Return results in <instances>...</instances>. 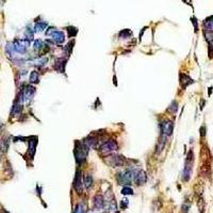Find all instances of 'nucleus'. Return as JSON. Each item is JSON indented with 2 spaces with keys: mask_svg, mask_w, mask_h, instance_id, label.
Returning <instances> with one entry per match:
<instances>
[{
  "mask_svg": "<svg viewBox=\"0 0 213 213\" xmlns=\"http://www.w3.org/2000/svg\"><path fill=\"white\" fill-rule=\"evenodd\" d=\"M89 149L83 145V143H80L79 141L75 142V149H74V155L76 158V162L79 164H82L85 162L86 157H88Z\"/></svg>",
  "mask_w": 213,
  "mask_h": 213,
  "instance_id": "obj_1",
  "label": "nucleus"
},
{
  "mask_svg": "<svg viewBox=\"0 0 213 213\" xmlns=\"http://www.w3.org/2000/svg\"><path fill=\"white\" fill-rule=\"evenodd\" d=\"M193 161H194V155L193 151L190 150L185 160V170H183V176H182V180L183 181H189L192 174V166H193Z\"/></svg>",
  "mask_w": 213,
  "mask_h": 213,
  "instance_id": "obj_2",
  "label": "nucleus"
},
{
  "mask_svg": "<svg viewBox=\"0 0 213 213\" xmlns=\"http://www.w3.org/2000/svg\"><path fill=\"white\" fill-rule=\"evenodd\" d=\"M136 172L135 170H127V172H124V173H119L117 174L116 178L117 181L120 183V185H129L130 182H132L134 180Z\"/></svg>",
  "mask_w": 213,
  "mask_h": 213,
  "instance_id": "obj_3",
  "label": "nucleus"
},
{
  "mask_svg": "<svg viewBox=\"0 0 213 213\" xmlns=\"http://www.w3.org/2000/svg\"><path fill=\"white\" fill-rule=\"evenodd\" d=\"M117 149H118V145H117L116 141H114V140H110V141L104 142L100 147V151L102 155H110L111 152L117 150Z\"/></svg>",
  "mask_w": 213,
  "mask_h": 213,
  "instance_id": "obj_4",
  "label": "nucleus"
},
{
  "mask_svg": "<svg viewBox=\"0 0 213 213\" xmlns=\"http://www.w3.org/2000/svg\"><path fill=\"white\" fill-rule=\"evenodd\" d=\"M160 129H161V134L167 138L172 135L173 130H174V123L172 120H163L160 124Z\"/></svg>",
  "mask_w": 213,
  "mask_h": 213,
  "instance_id": "obj_5",
  "label": "nucleus"
},
{
  "mask_svg": "<svg viewBox=\"0 0 213 213\" xmlns=\"http://www.w3.org/2000/svg\"><path fill=\"white\" fill-rule=\"evenodd\" d=\"M74 188L78 194H81L83 191V183H82V173L80 170H76L75 180H74Z\"/></svg>",
  "mask_w": 213,
  "mask_h": 213,
  "instance_id": "obj_6",
  "label": "nucleus"
},
{
  "mask_svg": "<svg viewBox=\"0 0 213 213\" xmlns=\"http://www.w3.org/2000/svg\"><path fill=\"white\" fill-rule=\"evenodd\" d=\"M108 162L109 164L111 165L112 167H119L123 166L124 162H125V158L123 156H119V155H113V156L108 157Z\"/></svg>",
  "mask_w": 213,
  "mask_h": 213,
  "instance_id": "obj_7",
  "label": "nucleus"
},
{
  "mask_svg": "<svg viewBox=\"0 0 213 213\" xmlns=\"http://www.w3.org/2000/svg\"><path fill=\"white\" fill-rule=\"evenodd\" d=\"M97 143H98V139L96 138L95 135H89L84 139L83 141V145L86 147L88 149H92L95 148L97 146Z\"/></svg>",
  "mask_w": 213,
  "mask_h": 213,
  "instance_id": "obj_8",
  "label": "nucleus"
},
{
  "mask_svg": "<svg viewBox=\"0 0 213 213\" xmlns=\"http://www.w3.org/2000/svg\"><path fill=\"white\" fill-rule=\"evenodd\" d=\"M93 204H94V209L95 210H102L104 208V197L99 195V194H97V195H95V197H94Z\"/></svg>",
  "mask_w": 213,
  "mask_h": 213,
  "instance_id": "obj_9",
  "label": "nucleus"
},
{
  "mask_svg": "<svg viewBox=\"0 0 213 213\" xmlns=\"http://www.w3.org/2000/svg\"><path fill=\"white\" fill-rule=\"evenodd\" d=\"M36 145H38V138H36V136L31 138L30 141H29V149H28V154L31 159L34 157V154H35Z\"/></svg>",
  "mask_w": 213,
  "mask_h": 213,
  "instance_id": "obj_10",
  "label": "nucleus"
},
{
  "mask_svg": "<svg viewBox=\"0 0 213 213\" xmlns=\"http://www.w3.org/2000/svg\"><path fill=\"white\" fill-rule=\"evenodd\" d=\"M146 180H147V176H146V174H145V172H144V170H139V172L135 174L134 182L138 185H144V183L146 182Z\"/></svg>",
  "mask_w": 213,
  "mask_h": 213,
  "instance_id": "obj_11",
  "label": "nucleus"
},
{
  "mask_svg": "<svg viewBox=\"0 0 213 213\" xmlns=\"http://www.w3.org/2000/svg\"><path fill=\"white\" fill-rule=\"evenodd\" d=\"M51 36L56 44H62V43H64V41H65V35L62 31H56Z\"/></svg>",
  "mask_w": 213,
  "mask_h": 213,
  "instance_id": "obj_12",
  "label": "nucleus"
},
{
  "mask_svg": "<svg viewBox=\"0 0 213 213\" xmlns=\"http://www.w3.org/2000/svg\"><path fill=\"white\" fill-rule=\"evenodd\" d=\"M192 83H193V80H192L188 75H185V74H180V84L183 89H185L186 86L190 85Z\"/></svg>",
  "mask_w": 213,
  "mask_h": 213,
  "instance_id": "obj_13",
  "label": "nucleus"
},
{
  "mask_svg": "<svg viewBox=\"0 0 213 213\" xmlns=\"http://www.w3.org/2000/svg\"><path fill=\"white\" fill-rule=\"evenodd\" d=\"M65 66H66V61L64 59H58L54 64V68L60 73L65 72Z\"/></svg>",
  "mask_w": 213,
  "mask_h": 213,
  "instance_id": "obj_14",
  "label": "nucleus"
},
{
  "mask_svg": "<svg viewBox=\"0 0 213 213\" xmlns=\"http://www.w3.org/2000/svg\"><path fill=\"white\" fill-rule=\"evenodd\" d=\"M166 136H161V139L159 140L157 144V147H156V155H160L161 154V151L163 150V148H164L165 144H166Z\"/></svg>",
  "mask_w": 213,
  "mask_h": 213,
  "instance_id": "obj_15",
  "label": "nucleus"
},
{
  "mask_svg": "<svg viewBox=\"0 0 213 213\" xmlns=\"http://www.w3.org/2000/svg\"><path fill=\"white\" fill-rule=\"evenodd\" d=\"M88 212V205L85 201H82L80 204H78L75 208L74 213H86Z\"/></svg>",
  "mask_w": 213,
  "mask_h": 213,
  "instance_id": "obj_16",
  "label": "nucleus"
},
{
  "mask_svg": "<svg viewBox=\"0 0 213 213\" xmlns=\"http://www.w3.org/2000/svg\"><path fill=\"white\" fill-rule=\"evenodd\" d=\"M117 211V204L115 201L114 197L111 198L109 200V204H108V212L109 213H116Z\"/></svg>",
  "mask_w": 213,
  "mask_h": 213,
  "instance_id": "obj_17",
  "label": "nucleus"
},
{
  "mask_svg": "<svg viewBox=\"0 0 213 213\" xmlns=\"http://www.w3.org/2000/svg\"><path fill=\"white\" fill-rule=\"evenodd\" d=\"M204 26L208 32H213V16L208 17L204 22Z\"/></svg>",
  "mask_w": 213,
  "mask_h": 213,
  "instance_id": "obj_18",
  "label": "nucleus"
},
{
  "mask_svg": "<svg viewBox=\"0 0 213 213\" xmlns=\"http://www.w3.org/2000/svg\"><path fill=\"white\" fill-rule=\"evenodd\" d=\"M22 110H23V104H22V102H20V101L17 99V101L15 102L14 106H13L12 113H13L14 115H18V114H20Z\"/></svg>",
  "mask_w": 213,
  "mask_h": 213,
  "instance_id": "obj_19",
  "label": "nucleus"
},
{
  "mask_svg": "<svg viewBox=\"0 0 213 213\" xmlns=\"http://www.w3.org/2000/svg\"><path fill=\"white\" fill-rule=\"evenodd\" d=\"M39 82V75L36 70H33L30 74V83L32 84H36Z\"/></svg>",
  "mask_w": 213,
  "mask_h": 213,
  "instance_id": "obj_20",
  "label": "nucleus"
},
{
  "mask_svg": "<svg viewBox=\"0 0 213 213\" xmlns=\"http://www.w3.org/2000/svg\"><path fill=\"white\" fill-rule=\"evenodd\" d=\"M84 185H85V188L88 190H90L92 188V185H93V177H92V175L88 174L84 177Z\"/></svg>",
  "mask_w": 213,
  "mask_h": 213,
  "instance_id": "obj_21",
  "label": "nucleus"
},
{
  "mask_svg": "<svg viewBox=\"0 0 213 213\" xmlns=\"http://www.w3.org/2000/svg\"><path fill=\"white\" fill-rule=\"evenodd\" d=\"M47 26H48V23H45V22H39L38 23H35V27H34V30H35V32H42L43 30H45L47 28Z\"/></svg>",
  "mask_w": 213,
  "mask_h": 213,
  "instance_id": "obj_22",
  "label": "nucleus"
},
{
  "mask_svg": "<svg viewBox=\"0 0 213 213\" xmlns=\"http://www.w3.org/2000/svg\"><path fill=\"white\" fill-rule=\"evenodd\" d=\"M8 148H9V141H8V139H3L0 143V149L2 152H7Z\"/></svg>",
  "mask_w": 213,
  "mask_h": 213,
  "instance_id": "obj_23",
  "label": "nucleus"
},
{
  "mask_svg": "<svg viewBox=\"0 0 213 213\" xmlns=\"http://www.w3.org/2000/svg\"><path fill=\"white\" fill-rule=\"evenodd\" d=\"M67 33H68V38H74V36L77 35L78 29L75 28V27H68L67 28Z\"/></svg>",
  "mask_w": 213,
  "mask_h": 213,
  "instance_id": "obj_24",
  "label": "nucleus"
},
{
  "mask_svg": "<svg viewBox=\"0 0 213 213\" xmlns=\"http://www.w3.org/2000/svg\"><path fill=\"white\" fill-rule=\"evenodd\" d=\"M123 195H133V190L129 186H124L122 190Z\"/></svg>",
  "mask_w": 213,
  "mask_h": 213,
  "instance_id": "obj_25",
  "label": "nucleus"
},
{
  "mask_svg": "<svg viewBox=\"0 0 213 213\" xmlns=\"http://www.w3.org/2000/svg\"><path fill=\"white\" fill-rule=\"evenodd\" d=\"M177 110H178V104L174 100L172 104H170V108H168V111L172 112V113H176V112H177Z\"/></svg>",
  "mask_w": 213,
  "mask_h": 213,
  "instance_id": "obj_26",
  "label": "nucleus"
},
{
  "mask_svg": "<svg viewBox=\"0 0 213 213\" xmlns=\"http://www.w3.org/2000/svg\"><path fill=\"white\" fill-rule=\"evenodd\" d=\"M131 35V32L130 30H128V29H126V30H123L119 32V38H129Z\"/></svg>",
  "mask_w": 213,
  "mask_h": 213,
  "instance_id": "obj_27",
  "label": "nucleus"
},
{
  "mask_svg": "<svg viewBox=\"0 0 213 213\" xmlns=\"http://www.w3.org/2000/svg\"><path fill=\"white\" fill-rule=\"evenodd\" d=\"M43 47H44L43 42H42L41 39H36V41L34 42V49H35V50H41Z\"/></svg>",
  "mask_w": 213,
  "mask_h": 213,
  "instance_id": "obj_28",
  "label": "nucleus"
},
{
  "mask_svg": "<svg viewBox=\"0 0 213 213\" xmlns=\"http://www.w3.org/2000/svg\"><path fill=\"white\" fill-rule=\"evenodd\" d=\"M189 209H190V202L185 201L182 205V209H181V211H182V213H188Z\"/></svg>",
  "mask_w": 213,
  "mask_h": 213,
  "instance_id": "obj_29",
  "label": "nucleus"
},
{
  "mask_svg": "<svg viewBox=\"0 0 213 213\" xmlns=\"http://www.w3.org/2000/svg\"><path fill=\"white\" fill-rule=\"evenodd\" d=\"M56 31H58V30H57V29L54 28V27H51V28H49L48 30L46 31V35H50V36H51L52 34H53L54 32H56Z\"/></svg>",
  "mask_w": 213,
  "mask_h": 213,
  "instance_id": "obj_30",
  "label": "nucleus"
},
{
  "mask_svg": "<svg viewBox=\"0 0 213 213\" xmlns=\"http://www.w3.org/2000/svg\"><path fill=\"white\" fill-rule=\"evenodd\" d=\"M48 62V59L47 58H44V59L39 60V61L38 62V66H44L45 65V63Z\"/></svg>",
  "mask_w": 213,
  "mask_h": 213,
  "instance_id": "obj_31",
  "label": "nucleus"
},
{
  "mask_svg": "<svg viewBox=\"0 0 213 213\" xmlns=\"http://www.w3.org/2000/svg\"><path fill=\"white\" fill-rule=\"evenodd\" d=\"M128 204H129V201H128L127 198L123 199V201H122V208H123V209H126V208L128 207Z\"/></svg>",
  "mask_w": 213,
  "mask_h": 213,
  "instance_id": "obj_32",
  "label": "nucleus"
},
{
  "mask_svg": "<svg viewBox=\"0 0 213 213\" xmlns=\"http://www.w3.org/2000/svg\"><path fill=\"white\" fill-rule=\"evenodd\" d=\"M192 20H193V23H194V27H195V31L198 30V28H197V20L195 18H192Z\"/></svg>",
  "mask_w": 213,
  "mask_h": 213,
  "instance_id": "obj_33",
  "label": "nucleus"
},
{
  "mask_svg": "<svg viewBox=\"0 0 213 213\" xmlns=\"http://www.w3.org/2000/svg\"><path fill=\"white\" fill-rule=\"evenodd\" d=\"M204 130H206V129H205V127L202 126V127L200 128V135L201 136H204L205 134H206V132H204Z\"/></svg>",
  "mask_w": 213,
  "mask_h": 213,
  "instance_id": "obj_34",
  "label": "nucleus"
},
{
  "mask_svg": "<svg viewBox=\"0 0 213 213\" xmlns=\"http://www.w3.org/2000/svg\"><path fill=\"white\" fill-rule=\"evenodd\" d=\"M210 48H211V49L213 48V41H212V42H210Z\"/></svg>",
  "mask_w": 213,
  "mask_h": 213,
  "instance_id": "obj_35",
  "label": "nucleus"
},
{
  "mask_svg": "<svg viewBox=\"0 0 213 213\" xmlns=\"http://www.w3.org/2000/svg\"><path fill=\"white\" fill-rule=\"evenodd\" d=\"M211 90H212V88H210L209 89V95H211Z\"/></svg>",
  "mask_w": 213,
  "mask_h": 213,
  "instance_id": "obj_36",
  "label": "nucleus"
},
{
  "mask_svg": "<svg viewBox=\"0 0 213 213\" xmlns=\"http://www.w3.org/2000/svg\"><path fill=\"white\" fill-rule=\"evenodd\" d=\"M2 213H8L7 211H3V212H2Z\"/></svg>",
  "mask_w": 213,
  "mask_h": 213,
  "instance_id": "obj_37",
  "label": "nucleus"
},
{
  "mask_svg": "<svg viewBox=\"0 0 213 213\" xmlns=\"http://www.w3.org/2000/svg\"><path fill=\"white\" fill-rule=\"evenodd\" d=\"M170 213H172V212H170Z\"/></svg>",
  "mask_w": 213,
  "mask_h": 213,
  "instance_id": "obj_38",
  "label": "nucleus"
}]
</instances>
